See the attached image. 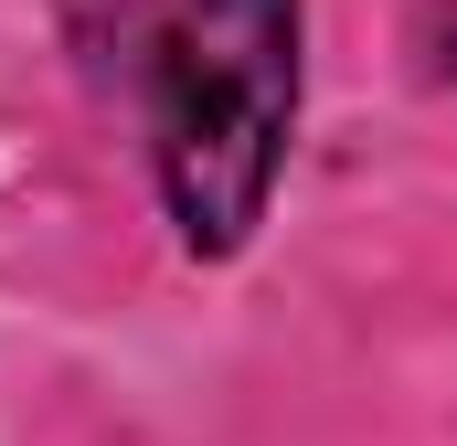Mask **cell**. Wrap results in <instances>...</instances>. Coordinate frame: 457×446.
Here are the masks:
<instances>
[{
	"instance_id": "1",
	"label": "cell",
	"mask_w": 457,
	"mask_h": 446,
	"mask_svg": "<svg viewBox=\"0 0 457 446\" xmlns=\"http://www.w3.org/2000/svg\"><path fill=\"white\" fill-rule=\"evenodd\" d=\"M298 128V0H170L149 21V160L192 255H234Z\"/></svg>"
},
{
	"instance_id": "2",
	"label": "cell",
	"mask_w": 457,
	"mask_h": 446,
	"mask_svg": "<svg viewBox=\"0 0 457 446\" xmlns=\"http://www.w3.org/2000/svg\"><path fill=\"white\" fill-rule=\"evenodd\" d=\"M426 43H436V75L457 86V0H436V21H426Z\"/></svg>"
}]
</instances>
